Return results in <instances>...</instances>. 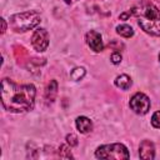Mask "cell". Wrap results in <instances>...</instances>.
Instances as JSON below:
<instances>
[{"instance_id":"obj_9","label":"cell","mask_w":160,"mask_h":160,"mask_svg":"<svg viewBox=\"0 0 160 160\" xmlns=\"http://www.w3.org/2000/svg\"><path fill=\"white\" fill-rule=\"evenodd\" d=\"M75 125H76V129L81 134H86V132L91 131V129H92V122L86 116H79V118H76Z\"/></svg>"},{"instance_id":"obj_11","label":"cell","mask_w":160,"mask_h":160,"mask_svg":"<svg viewBox=\"0 0 160 160\" xmlns=\"http://www.w3.org/2000/svg\"><path fill=\"white\" fill-rule=\"evenodd\" d=\"M131 84H132V81H131L130 76H128V75H125V74L119 75V76L115 79V85H116L118 88L122 89V90H128V89H130Z\"/></svg>"},{"instance_id":"obj_13","label":"cell","mask_w":160,"mask_h":160,"mask_svg":"<svg viewBox=\"0 0 160 160\" xmlns=\"http://www.w3.org/2000/svg\"><path fill=\"white\" fill-rule=\"evenodd\" d=\"M71 148V146H70ZM70 148L66 145V144H62L60 145L59 148V156L60 158H64V159H71L72 158V154L70 151Z\"/></svg>"},{"instance_id":"obj_12","label":"cell","mask_w":160,"mask_h":160,"mask_svg":"<svg viewBox=\"0 0 160 160\" xmlns=\"http://www.w3.org/2000/svg\"><path fill=\"white\" fill-rule=\"evenodd\" d=\"M116 32L122 36V38H131L134 35V30L130 25L128 24H121V25H118L116 26Z\"/></svg>"},{"instance_id":"obj_1","label":"cell","mask_w":160,"mask_h":160,"mask_svg":"<svg viewBox=\"0 0 160 160\" xmlns=\"http://www.w3.org/2000/svg\"><path fill=\"white\" fill-rule=\"evenodd\" d=\"M36 90L31 84L19 85L9 79L1 81V102L10 112H25L34 108Z\"/></svg>"},{"instance_id":"obj_18","label":"cell","mask_w":160,"mask_h":160,"mask_svg":"<svg viewBox=\"0 0 160 160\" xmlns=\"http://www.w3.org/2000/svg\"><path fill=\"white\" fill-rule=\"evenodd\" d=\"M1 32L4 34L5 32V30H6V22H5V19H1Z\"/></svg>"},{"instance_id":"obj_3","label":"cell","mask_w":160,"mask_h":160,"mask_svg":"<svg viewBox=\"0 0 160 160\" xmlns=\"http://www.w3.org/2000/svg\"><path fill=\"white\" fill-rule=\"evenodd\" d=\"M41 21V16L38 11L29 10L19 14H14L10 16L9 25L16 32H25L36 28Z\"/></svg>"},{"instance_id":"obj_6","label":"cell","mask_w":160,"mask_h":160,"mask_svg":"<svg viewBox=\"0 0 160 160\" xmlns=\"http://www.w3.org/2000/svg\"><path fill=\"white\" fill-rule=\"evenodd\" d=\"M31 45L38 52H42L49 46V34L45 29H36L31 36Z\"/></svg>"},{"instance_id":"obj_8","label":"cell","mask_w":160,"mask_h":160,"mask_svg":"<svg viewBox=\"0 0 160 160\" xmlns=\"http://www.w3.org/2000/svg\"><path fill=\"white\" fill-rule=\"evenodd\" d=\"M139 155L141 159L150 160L155 158V148L150 140H142L139 146Z\"/></svg>"},{"instance_id":"obj_20","label":"cell","mask_w":160,"mask_h":160,"mask_svg":"<svg viewBox=\"0 0 160 160\" xmlns=\"http://www.w3.org/2000/svg\"><path fill=\"white\" fill-rule=\"evenodd\" d=\"M159 60H160V54H159Z\"/></svg>"},{"instance_id":"obj_7","label":"cell","mask_w":160,"mask_h":160,"mask_svg":"<svg viewBox=\"0 0 160 160\" xmlns=\"http://www.w3.org/2000/svg\"><path fill=\"white\" fill-rule=\"evenodd\" d=\"M85 39H86V42H88V45L90 46L91 50H94L95 52H100V51H102V49H104V44H102L101 35H100L98 31H95V30H90V31H88Z\"/></svg>"},{"instance_id":"obj_10","label":"cell","mask_w":160,"mask_h":160,"mask_svg":"<svg viewBox=\"0 0 160 160\" xmlns=\"http://www.w3.org/2000/svg\"><path fill=\"white\" fill-rule=\"evenodd\" d=\"M58 94V82L56 80H51L49 82V85L46 86V90H45V99L48 101H54L55 100V96Z\"/></svg>"},{"instance_id":"obj_17","label":"cell","mask_w":160,"mask_h":160,"mask_svg":"<svg viewBox=\"0 0 160 160\" xmlns=\"http://www.w3.org/2000/svg\"><path fill=\"white\" fill-rule=\"evenodd\" d=\"M111 62L112 64H115V65H118V64H120V61H121V54L119 52V51H114L112 54H111Z\"/></svg>"},{"instance_id":"obj_5","label":"cell","mask_w":160,"mask_h":160,"mask_svg":"<svg viewBox=\"0 0 160 160\" xmlns=\"http://www.w3.org/2000/svg\"><path fill=\"white\" fill-rule=\"evenodd\" d=\"M129 105L134 112H136L139 115H145L150 109V100L145 94L136 92L131 96Z\"/></svg>"},{"instance_id":"obj_15","label":"cell","mask_w":160,"mask_h":160,"mask_svg":"<svg viewBox=\"0 0 160 160\" xmlns=\"http://www.w3.org/2000/svg\"><path fill=\"white\" fill-rule=\"evenodd\" d=\"M151 125L156 129H160V110L155 111L151 116Z\"/></svg>"},{"instance_id":"obj_16","label":"cell","mask_w":160,"mask_h":160,"mask_svg":"<svg viewBox=\"0 0 160 160\" xmlns=\"http://www.w3.org/2000/svg\"><path fill=\"white\" fill-rule=\"evenodd\" d=\"M66 142L70 145V146H76L78 145V138L75 134H69L66 136Z\"/></svg>"},{"instance_id":"obj_2","label":"cell","mask_w":160,"mask_h":160,"mask_svg":"<svg viewBox=\"0 0 160 160\" xmlns=\"http://www.w3.org/2000/svg\"><path fill=\"white\" fill-rule=\"evenodd\" d=\"M138 18L139 26L152 36H160V10L151 2L141 4L131 10Z\"/></svg>"},{"instance_id":"obj_14","label":"cell","mask_w":160,"mask_h":160,"mask_svg":"<svg viewBox=\"0 0 160 160\" xmlns=\"http://www.w3.org/2000/svg\"><path fill=\"white\" fill-rule=\"evenodd\" d=\"M84 75H85V69H84V68H75V69L70 72V78H71L72 80H75V81L82 79Z\"/></svg>"},{"instance_id":"obj_19","label":"cell","mask_w":160,"mask_h":160,"mask_svg":"<svg viewBox=\"0 0 160 160\" xmlns=\"http://www.w3.org/2000/svg\"><path fill=\"white\" fill-rule=\"evenodd\" d=\"M64 1H65L66 4H70V2H71V0H64Z\"/></svg>"},{"instance_id":"obj_4","label":"cell","mask_w":160,"mask_h":160,"mask_svg":"<svg viewBox=\"0 0 160 160\" xmlns=\"http://www.w3.org/2000/svg\"><path fill=\"white\" fill-rule=\"evenodd\" d=\"M95 156L98 159H115V160H121V159H128L129 158V151L125 145L120 142L115 144H109V145H101L96 149Z\"/></svg>"}]
</instances>
